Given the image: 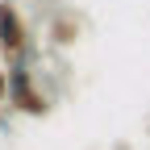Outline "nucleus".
<instances>
[{
	"instance_id": "1",
	"label": "nucleus",
	"mask_w": 150,
	"mask_h": 150,
	"mask_svg": "<svg viewBox=\"0 0 150 150\" xmlns=\"http://www.w3.org/2000/svg\"><path fill=\"white\" fill-rule=\"evenodd\" d=\"M4 71H8V104H13L17 112H25V117H46L54 100L38 88L33 63H29V59H13Z\"/></svg>"
},
{
	"instance_id": "2",
	"label": "nucleus",
	"mask_w": 150,
	"mask_h": 150,
	"mask_svg": "<svg viewBox=\"0 0 150 150\" xmlns=\"http://www.w3.org/2000/svg\"><path fill=\"white\" fill-rule=\"evenodd\" d=\"M0 50L13 59H29L33 63V46H29V29H25V17L17 13L13 0H0Z\"/></svg>"
},
{
	"instance_id": "3",
	"label": "nucleus",
	"mask_w": 150,
	"mask_h": 150,
	"mask_svg": "<svg viewBox=\"0 0 150 150\" xmlns=\"http://www.w3.org/2000/svg\"><path fill=\"white\" fill-rule=\"evenodd\" d=\"M75 38H79V17H63V21L50 25V42L54 46H71Z\"/></svg>"
},
{
	"instance_id": "4",
	"label": "nucleus",
	"mask_w": 150,
	"mask_h": 150,
	"mask_svg": "<svg viewBox=\"0 0 150 150\" xmlns=\"http://www.w3.org/2000/svg\"><path fill=\"white\" fill-rule=\"evenodd\" d=\"M0 100H8V71L0 67Z\"/></svg>"
}]
</instances>
